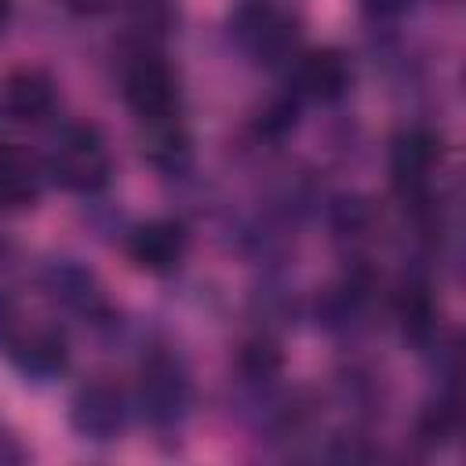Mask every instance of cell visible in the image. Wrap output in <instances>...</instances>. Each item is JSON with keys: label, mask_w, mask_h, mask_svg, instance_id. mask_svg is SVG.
<instances>
[{"label": "cell", "mask_w": 466, "mask_h": 466, "mask_svg": "<svg viewBox=\"0 0 466 466\" xmlns=\"http://www.w3.org/2000/svg\"><path fill=\"white\" fill-rule=\"evenodd\" d=\"M44 186V167L18 146L0 142V208L4 211H22L40 200Z\"/></svg>", "instance_id": "cell-13"}, {"label": "cell", "mask_w": 466, "mask_h": 466, "mask_svg": "<svg viewBox=\"0 0 466 466\" xmlns=\"http://www.w3.org/2000/svg\"><path fill=\"white\" fill-rule=\"evenodd\" d=\"M4 353L25 382H51L69 368V339L55 324H18L4 339Z\"/></svg>", "instance_id": "cell-7"}, {"label": "cell", "mask_w": 466, "mask_h": 466, "mask_svg": "<svg viewBox=\"0 0 466 466\" xmlns=\"http://www.w3.org/2000/svg\"><path fill=\"white\" fill-rule=\"evenodd\" d=\"M455 430H459V408L451 397H437L422 408V415H419V441L422 444L437 448V444L451 441Z\"/></svg>", "instance_id": "cell-15"}, {"label": "cell", "mask_w": 466, "mask_h": 466, "mask_svg": "<svg viewBox=\"0 0 466 466\" xmlns=\"http://www.w3.org/2000/svg\"><path fill=\"white\" fill-rule=\"evenodd\" d=\"M127 393L109 379H87L69 400V426L80 441L109 444L127 426Z\"/></svg>", "instance_id": "cell-6"}, {"label": "cell", "mask_w": 466, "mask_h": 466, "mask_svg": "<svg viewBox=\"0 0 466 466\" xmlns=\"http://www.w3.org/2000/svg\"><path fill=\"white\" fill-rule=\"evenodd\" d=\"M124 102L135 113V120H157L178 113L182 87L171 62L149 47H138L124 69Z\"/></svg>", "instance_id": "cell-4"}, {"label": "cell", "mask_w": 466, "mask_h": 466, "mask_svg": "<svg viewBox=\"0 0 466 466\" xmlns=\"http://www.w3.org/2000/svg\"><path fill=\"white\" fill-rule=\"evenodd\" d=\"M18 324H22V317H18V302H15L7 291H0V346H4V339H7Z\"/></svg>", "instance_id": "cell-20"}, {"label": "cell", "mask_w": 466, "mask_h": 466, "mask_svg": "<svg viewBox=\"0 0 466 466\" xmlns=\"http://www.w3.org/2000/svg\"><path fill=\"white\" fill-rule=\"evenodd\" d=\"M291 87H295V98H309L320 106L342 102L353 87V66L346 58V51H339V47L302 51L291 69Z\"/></svg>", "instance_id": "cell-9"}, {"label": "cell", "mask_w": 466, "mask_h": 466, "mask_svg": "<svg viewBox=\"0 0 466 466\" xmlns=\"http://www.w3.org/2000/svg\"><path fill=\"white\" fill-rule=\"evenodd\" d=\"M138 153L160 175H182L193 160V138L178 113L138 120Z\"/></svg>", "instance_id": "cell-12"}, {"label": "cell", "mask_w": 466, "mask_h": 466, "mask_svg": "<svg viewBox=\"0 0 466 466\" xmlns=\"http://www.w3.org/2000/svg\"><path fill=\"white\" fill-rule=\"evenodd\" d=\"M0 255H4V237H0Z\"/></svg>", "instance_id": "cell-22"}, {"label": "cell", "mask_w": 466, "mask_h": 466, "mask_svg": "<svg viewBox=\"0 0 466 466\" xmlns=\"http://www.w3.org/2000/svg\"><path fill=\"white\" fill-rule=\"evenodd\" d=\"M40 291L66 313L80 317V320H91V324H109L113 317V306L106 299V288L102 280L80 266L76 258H55L44 266L40 273Z\"/></svg>", "instance_id": "cell-5"}, {"label": "cell", "mask_w": 466, "mask_h": 466, "mask_svg": "<svg viewBox=\"0 0 466 466\" xmlns=\"http://www.w3.org/2000/svg\"><path fill=\"white\" fill-rule=\"evenodd\" d=\"M441 164V138L426 127H408L393 138L390 146V175H393V189L419 204L430 193V178Z\"/></svg>", "instance_id": "cell-8"}, {"label": "cell", "mask_w": 466, "mask_h": 466, "mask_svg": "<svg viewBox=\"0 0 466 466\" xmlns=\"http://www.w3.org/2000/svg\"><path fill=\"white\" fill-rule=\"evenodd\" d=\"M11 15H15V0H0V36H4L7 25H11Z\"/></svg>", "instance_id": "cell-21"}, {"label": "cell", "mask_w": 466, "mask_h": 466, "mask_svg": "<svg viewBox=\"0 0 466 466\" xmlns=\"http://www.w3.org/2000/svg\"><path fill=\"white\" fill-rule=\"evenodd\" d=\"M360 4H364V11H368L371 18H379V22L404 18V15L415 7V0H360Z\"/></svg>", "instance_id": "cell-18"}, {"label": "cell", "mask_w": 466, "mask_h": 466, "mask_svg": "<svg viewBox=\"0 0 466 466\" xmlns=\"http://www.w3.org/2000/svg\"><path fill=\"white\" fill-rule=\"evenodd\" d=\"M189 251V233L178 218H149L131 226L127 233V258L146 273H175Z\"/></svg>", "instance_id": "cell-11"}, {"label": "cell", "mask_w": 466, "mask_h": 466, "mask_svg": "<svg viewBox=\"0 0 466 466\" xmlns=\"http://www.w3.org/2000/svg\"><path fill=\"white\" fill-rule=\"evenodd\" d=\"M295 116H299V102H295V98H277V102L262 113L258 131H262V135L280 138V135H288V131L295 127Z\"/></svg>", "instance_id": "cell-17"}, {"label": "cell", "mask_w": 466, "mask_h": 466, "mask_svg": "<svg viewBox=\"0 0 466 466\" xmlns=\"http://www.w3.org/2000/svg\"><path fill=\"white\" fill-rule=\"evenodd\" d=\"M193 404V382L178 357L153 350L142 360L138 386H135V408L153 430H175L189 415Z\"/></svg>", "instance_id": "cell-2"}, {"label": "cell", "mask_w": 466, "mask_h": 466, "mask_svg": "<svg viewBox=\"0 0 466 466\" xmlns=\"http://www.w3.org/2000/svg\"><path fill=\"white\" fill-rule=\"evenodd\" d=\"M229 36L251 62L277 66L295 51L299 29L295 18L273 0H240L229 15Z\"/></svg>", "instance_id": "cell-3"}, {"label": "cell", "mask_w": 466, "mask_h": 466, "mask_svg": "<svg viewBox=\"0 0 466 466\" xmlns=\"http://www.w3.org/2000/svg\"><path fill=\"white\" fill-rule=\"evenodd\" d=\"M331 229L339 237H350V240L364 237L371 229V208H368V200H360V197H339L331 204Z\"/></svg>", "instance_id": "cell-16"}, {"label": "cell", "mask_w": 466, "mask_h": 466, "mask_svg": "<svg viewBox=\"0 0 466 466\" xmlns=\"http://www.w3.org/2000/svg\"><path fill=\"white\" fill-rule=\"evenodd\" d=\"M237 371H240V379H244L248 386H255V390L273 386V382L280 379V371H284V353H280L277 339H269V335L248 339V342L240 346V353H237Z\"/></svg>", "instance_id": "cell-14"}, {"label": "cell", "mask_w": 466, "mask_h": 466, "mask_svg": "<svg viewBox=\"0 0 466 466\" xmlns=\"http://www.w3.org/2000/svg\"><path fill=\"white\" fill-rule=\"evenodd\" d=\"M29 459V448L15 437V430H7L4 422H0V466H18V462H25Z\"/></svg>", "instance_id": "cell-19"}, {"label": "cell", "mask_w": 466, "mask_h": 466, "mask_svg": "<svg viewBox=\"0 0 466 466\" xmlns=\"http://www.w3.org/2000/svg\"><path fill=\"white\" fill-rule=\"evenodd\" d=\"M55 106H58V87H55L51 73H44L36 66L11 69L0 80V116L7 124H22V127L44 124L55 113Z\"/></svg>", "instance_id": "cell-10"}, {"label": "cell", "mask_w": 466, "mask_h": 466, "mask_svg": "<svg viewBox=\"0 0 466 466\" xmlns=\"http://www.w3.org/2000/svg\"><path fill=\"white\" fill-rule=\"evenodd\" d=\"M44 175L80 197L102 193L113 182V153L106 135L95 124H66L44 157Z\"/></svg>", "instance_id": "cell-1"}]
</instances>
